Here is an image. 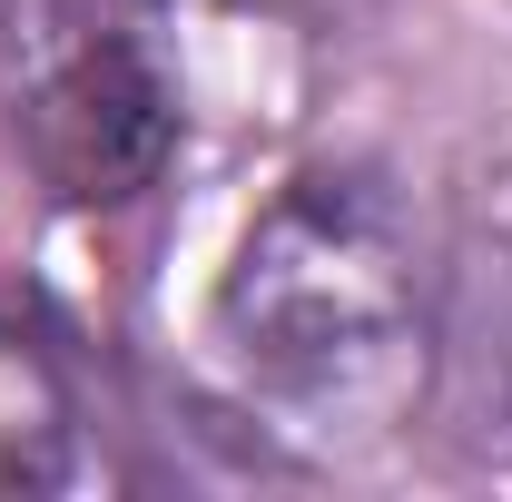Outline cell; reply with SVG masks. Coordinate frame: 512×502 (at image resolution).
<instances>
[{"label":"cell","instance_id":"obj_1","mask_svg":"<svg viewBox=\"0 0 512 502\" xmlns=\"http://www.w3.org/2000/svg\"><path fill=\"white\" fill-rule=\"evenodd\" d=\"M424 266L404 197L355 158H316L256 197L217 266V355L286 414H394L424 375Z\"/></svg>","mask_w":512,"mask_h":502},{"label":"cell","instance_id":"obj_2","mask_svg":"<svg viewBox=\"0 0 512 502\" xmlns=\"http://www.w3.org/2000/svg\"><path fill=\"white\" fill-rule=\"evenodd\" d=\"M0 128L79 217L158 197L188 148L178 0H0Z\"/></svg>","mask_w":512,"mask_h":502},{"label":"cell","instance_id":"obj_3","mask_svg":"<svg viewBox=\"0 0 512 502\" xmlns=\"http://www.w3.org/2000/svg\"><path fill=\"white\" fill-rule=\"evenodd\" d=\"M414 414L473 473H512V148L473 158L444 197L424 266V375Z\"/></svg>","mask_w":512,"mask_h":502},{"label":"cell","instance_id":"obj_4","mask_svg":"<svg viewBox=\"0 0 512 502\" xmlns=\"http://www.w3.org/2000/svg\"><path fill=\"white\" fill-rule=\"evenodd\" d=\"M79 453H89L79 365L60 355V335H40L30 315H0V502L79 483Z\"/></svg>","mask_w":512,"mask_h":502}]
</instances>
